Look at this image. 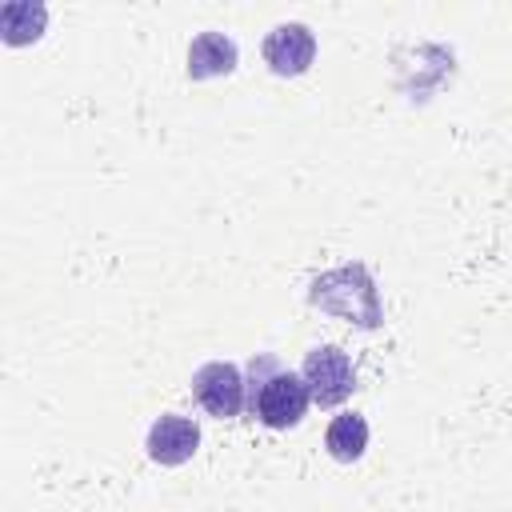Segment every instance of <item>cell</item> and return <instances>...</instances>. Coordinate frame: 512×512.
Returning <instances> with one entry per match:
<instances>
[{
  "label": "cell",
  "mask_w": 512,
  "mask_h": 512,
  "mask_svg": "<svg viewBox=\"0 0 512 512\" xmlns=\"http://www.w3.org/2000/svg\"><path fill=\"white\" fill-rule=\"evenodd\" d=\"M248 372H252V380H248V412L264 428L284 432V428H296L308 416L312 392H308V380L300 372H284L276 364V356H268V352L252 356Z\"/></svg>",
  "instance_id": "1"
},
{
  "label": "cell",
  "mask_w": 512,
  "mask_h": 512,
  "mask_svg": "<svg viewBox=\"0 0 512 512\" xmlns=\"http://www.w3.org/2000/svg\"><path fill=\"white\" fill-rule=\"evenodd\" d=\"M308 304L320 312H332L356 328H380L384 324L380 292H376V280L364 264H340V268L320 272L308 288Z\"/></svg>",
  "instance_id": "2"
},
{
  "label": "cell",
  "mask_w": 512,
  "mask_h": 512,
  "mask_svg": "<svg viewBox=\"0 0 512 512\" xmlns=\"http://www.w3.org/2000/svg\"><path fill=\"white\" fill-rule=\"evenodd\" d=\"M300 376L308 380V392L320 408H336L356 392V368H352V356L340 344H316L304 356Z\"/></svg>",
  "instance_id": "3"
},
{
  "label": "cell",
  "mask_w": 512,
  "mask_h": 512,
  "mask_svg": "<svg viewBox=\"0 0 512 512\" xmlns=\"http://www.w3.org/2000/svg\"><path fill=\"white\" fill-rule=\"evenodd\" d=\"M192 396L216 420H232V416H240V408H248V384L232 360H208L204 368H196Z\"/></svg>",
  "instance_id": "4"
},
{
  "label": "cell",
  "mask_w": 512,
  "mask_h": 512,
  "mask_svg": "<svg viewBox=\"0 0 512 512\" xmlns=\"http://www.w3.org/2000/svg\"><path fill=\"white\" fill-rule=\"evenodd\" d=\"M264 64L276 72V76H300L312 68L316 60V36L308 24L300 20H288V24H276L268 36H264Z\"/></svg>",
  "instance_id": "5"
},
{
  "label": "cell",
  "mask_w": 512,
  "mask_h": 512,
  "mask_svg": "<svg viewBox=\"0 0 512 512\" xmlns=\"http://www.w3.org/2000/svg\"><path fill=\"white\" fill-rule=\"evenodd\" d=\"M144 448H148V456L156 464L176 468V464H184V460L196 456V448H200V424L192 416H184V412H164V416L152 420Z\"/></svg>",
  "instance_id": "6"
},
{
  "label": "cell",
  "mask_w": 512,
  "mask_h": 512,
  "mask_svg": "<svg viewBox=\"0 0 512 512\" xmlns=\"http://www.w3.org/2000/svg\"><path fill=\"white\" fill-rule=\"evenodd\" d=\"M240 52H236V40L208 28L200 32L192 44H188V76L192 80H212V76H228L236 68Z\"/></svg>",
  "instance_id": "7"
},
{
  "label": "cell",
  "mask_w": 512,
  "mask_h": 512,
  "mask_svg": "<svg viewBox=\"0 0 512 512\" xmlns=\"http://www.w3.org/2000/svg\"><path fill=\"white\" fill-rule=\"evenodd\" d=\"M324 448H328V456L340 460V464L360 460L364 448H368V420H364L360 412H340V416H332L328 428H324Z\"/></svg>",
  "instance_id": "8"
},
{
  "label": "cell",
  "mask_w": 512,
  "mask_h": 512,
  "mask_svg": "<svg viewBox=\"0 0 512 512\" xmlns=\"http://www.w3.org/2000/svg\"><path fill=\"white\" fill-rule=\"evenodd\" d=\"M44 20H48V8L44 4H32V0H12L0 8V32H4V44H28L44 32Z\"/></svg>",
  "instance_id": "9"
}]
</instances>
